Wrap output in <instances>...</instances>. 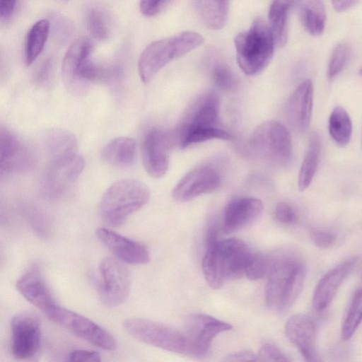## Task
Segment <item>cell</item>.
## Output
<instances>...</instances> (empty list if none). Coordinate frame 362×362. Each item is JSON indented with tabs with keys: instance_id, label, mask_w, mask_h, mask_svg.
Wrapping results in <instances>:
<instances>
[{
	"instance_id": "e575fe53",
	"label": "cell",
	"mask_w": 362,
	"mask_h": 362,
	"mask_svg": "<svg viewBox=\"0 0 362 362\" xmlns=\"http://www.w3.org/2000/svg\"><path fill=\"white\" fill-rule=\"evenodd\" d=\"M350 49L346 43L338 44L333 49L329 61L327 76L334 78L344 69L349 57Z\"/></svg>"
},
{
	"instance_id": "277c9868",
	"label": "cell",
	"mask_w": 362,
	"mask_h": 362,
	"mask_svg": "<svg viewBox=\"0 0 362 362\" xmlns=\"http://www.w3.org/2000/svg\"><path fill=\"white\" fill-rule=\"evenodd\" d=\"M150 199L148 187L135 179H122L112 183L103 194L99 214L103 222L112 227L121 226Z\"/></svg>"
},
{
	"instance_id": "7bdbcfd3",
	"label": "cell",
	"mask_w": 362,
	"mask_h": 362,
	"mask_svg": "<svg viewBox=\"0 0 362 362\" xmlns=\"http://www.w3.org/2000/svg\"><path fill=\"white\" fill-rule=\"evenodd\" d=\"M224 360L229 361H257V355L250 351H239L229 354Z\"/></svg>"
},
{
	"instance_id": "603a6c76",
	"label": "cell",
	"mask_w": 362,
	"mask_h": 362,
	"mask_svg": "<svg viewBox=\"0 0 362 362\" xmlns=\"http://www.w3.org/2000/svg\"><path fill=\"white\" fill-rule=\"evenodd\" d=\"M83 166V159L79 155L64 161L50 162L43 177L44 192L50 196L61 194L78 177Z\"/></svg>"
},
{
	"instance_id": "f35d334b",
	"label": "cell",
	"mask_w": 362,
	"mask_h": 362,
	"mask_svg": "<svg viewBox=\"0 0 362 362\" xmlns=\"http://www.w3.org/2000/svg\"><path fill=\"white\" fill-rule=\"evenodd\" d=\"M310 237L314 245L322 249L331 247L336 240V237L331 232L321 229L312 230Z\"/></svg>"
},
{
	"instance_id": "ba28073f",
	"label": "cell",
	"mask_w": 362,
	"mask_h": 362,
	"mask_svg": "<svg viewBox=\"0 0 362 362\" xmlns=\"http://www.w3.org/2000/svg\"><path fill=\"white\" fill-rule=\"evenodd\" d=\"M93 45L87 38H80L67 49L62 64V74L69 90L76 95L85 93L88 83L98 81L101 67L91 59Z\"/></svg>"
},
{
	"instance_id": "4316f807",
	"label": "cell",
	"mask_w": 362,
	"mask_h": 362,
	"mask_svg": "<svg viewBox=\"0 0 362 362\" xmlns=\"http://www.w3.org/2000/svg\"><path fill=\"white\" fill-rule=\"evenodd\" d=\"M299 14L301 23L309 34L317 36L323 33L326 13L321 0H300Z\"/></svg>"
},
{
	"instance_id": "4fadbf2b",
	"label": "cell",
	"mask_w": 362,
	"mask_h": 362,
	"mask_svg": "<svg viewBox=\"0 0 362 362\" xmlns=\"http://www.w3.org/2000/svg\"><path fill=\"white\" fill-rule=\"evenodd\" d=\"M11 351L18 359H29L37 353L41 341L40 322L32 313L16 314L11 322Z\"/></svg>"
},
{
	"instance_id": "7402d4cb",
	"label": "cell",
	"mask_w": 362,
	"mask_h": 362,
	"mask_svg": "<svg viewBox=\"0 0 362 362\" xmlns=\"http://www.w3.org/2000/svg\"><path fill=\"white\" fill-rule=\"evenodd\" d=\"M356 262V257L349 258L330 269L319 280L313 296V306L315 310L320 312L329 306Z\"/></svg>"
},
{
	"instance_id": "6da1fadb",
	"label": "cell",
	"mask_w": 362,
	"mask_h": 362,
	"mask_svg": "<svg viewBox=\"0 0 362 362\" xmlns=\"http://www.w3.org/2000/svg\"><path fill=\"white\" fill-rule=\"evenodd\" d=\"M253 253L241 240L219 239L217 230L211 228L207 234L202 262L207 284L212 289H218L224 281L244 276Z\"/></svg>"
},
{
	"instance_id": "f1b7e54d",
	"label": "cell",
	"mask_w": 362,
	"mask_h": 362,
	"mask_svg": "<svg viewBox=\"0 0 362 362\" xmlns=\"http://www.w3.org/2000/svg\"><path fill=\"white\" fill-rule=\"evenodd\" d=\"M50 29L49 20L37 21L30 28L25 43L24 60L27 66L31 65L43 50Z\"/></svg>"
},
{
	"instance_id": "4dcf8cb0",
	"label": "cell",
	"mask_w": 362,
	"mask_h": 362,
	"mask_svg": "<svg viewBox=\"0 0 362 362\" xmlns=\"http://www.w3.org/2000/svg\"><path fill=\"white\" fill-rule=\"evenodd\" d=\"M329 132L333 141L340 146H345L350 141L352 124L347 112L341 106L335 107L330 114Z\"/></svg>"
},
{
	"instance_id": "5b68a950",
	"label": "cell",
	"mask_w": 362,
	"mask_h": 362,
	"mask_svg": "<svg viewBox=\"0 0 362 362\" xmlns=\"http://www.w3.org/2000/svg\"><path fill=\"white\" fill-rule=\"evenodd\" d=\"M234 43L239 67L245 74L255 76L269 64L276 42L269 25L256 19L247 30L235 37Z\"/></svg>"
},
{
	"instance_id": "9a60e30c",
	"label": "cell",
	"mask_w": 362,
	"mask_h": 362,
	"mask_svg": "<svg viewBox=\"0 0 362 362\" xmlns=\"http://www.w3.org/2000/svg\"><path fill=\"white\" fill-rule=\"evenodd\" d=\"M221 183V175L214 166L202 165L192 169L176 185L172 197L178 202H188L213 192Z\"/></svg>"
},
{
	"instance_id": "d6986e66",
	"label": "cell",
	"mask_w": 362,
	"mask_h": 362,
	"mask_svg": "<svg viewBox=\"0 0 362 362\" xmlns=\"http://www.w3.org/2000/svg\"><path fill=\"white\" fill-rule=\"evenodd\" d=\"M285 334L306 361H318L315 349L316 327L310 316L301 313L292 315L285 325Z\"/></svg>"
},
{
	"instance_id": "f6af8a7d",
	"label": "cell",
	"mask_w": 362,
	"mask_h": 362,
	"mask_svg": "<svg viewBox=\"0 0 362 362\" xmlns=\"http://www.w3.org/2000/svg\"><path fill=\"white\" fill-rule=\"evenodd\" d=\"M359 0H332L334 9L337 12L345 11L355 6Z\"/></svg>"
},
{
	"instance_id": "ffe728a7",
	"label": "cell",
	"mask_w": 362,
	"mask_h": 362,
	"mask_svg": "<svg viewBox=\"0 0 362 362\" xmlns=\"http://www.w3.org/2000/svg\"><path fill=\"white\" fill-rule=\"evenodd\" d=\"M313 84L309 79L303 81L288 98L286 115L290 126L298 133H304L310 126L313 102Z\"/></svg>"
},
{
	"instance_id": "83f0119b",
	"label": "cell",
	"mask_w": 362,
	"mask_h": 362,
	"mask_svg": "<svg viewBox=\"0 0 362 362\" xmlns=\"http://www.w3.org/2000/svg\"><path fill=\"white\" fill-rule=\"evenodd\" d=\"M294 0H273L269 9V25L279 46H284L288 37V14Z\"/></svg>"
},
{
	"instance_id": "e0dca14e",
	"label": "cell",
	"mask_w": 362,
	"mask_h": 362,
	"mask_svg": "<svg viewBox=\"0 0 362 362\" xmlns=\"http://www.w3.org/2000/svg\"><path fill=\"white\" fill-rule=\"evenodd\" d=\"M97 238L119 260L132 264H145L150 261V253L144 245L110 229L99 228Z\"/></svg>"
},
{
	"instance_id": "ee69618b",
	"label": "cell",
	"mask_w": 362,
	"mask_h": 362,
	"mask_svg": "<svg viewBox=\"0 0 362 362\" xmlns=\"http://www.w3.org/2000/svg\"><path fill=\"white\" fill-rule=\"evenodd\" d=\"M16 0H0V16L2 19H8L12 16Z\"/></svg>"
},
{
	"instance_id": "1f68e13d",
	"label": "cell",
	"mask_w": 362,
	"mask_h": 362,
	"mask_svg": "<svg viewBox=\"0 0 362 362\" xmlns=\"http://www.w3.org/2000/svg\"><path fill=\"white\" fill-rule=\"evenodd\" d=\"M362 322V288L354 294L341 325V337L349 340Z\"/></svg>"
},
{
	"instance_id": "ac0fdd59",
	"label": "cell",
	"mask_w": 362,
	"mask_h": 362,
	"mask_svg": "<svg viewBox=\"0 0 362 362\" xmlns=\"http://www.w3.org/2000/svg\"><path fill=\"white\" fill-rule=\"evenodd\" d=\"M16 286L28 301L45 315L58 305L36 266L25 271L16 281Z\"/></svg>"
},
{
	"instance_id": "30bf717a",
	"label": "cell",
	"mask_w": 362,
	"mask_h": 362,
	"mask_svg": "<svg viewBox=\"0 0 362 362\" xmlns=\"http://www.w3.org/2000/svg\"><path fill=\"white\" fill-rule=\"evenodd\" d=\"M78 337L107 351H114L117 341L106 329L89 318L57 305L47 315Z\"/></svg>"
},
{
	"instance_id": "8992f818",
	"label": "cell",
	"mask_w": 362,
	"mask_h": 362,
	"mask_svg": "<svg viewBox=\"0 0 362 362\" xmlns=\"http://www.w3.org/2000/svg\"><path fill=\"white\" fill-rule=\"evenodd\" d=\"M204 40L199 33L187 31L151 42L138 61L141 80L144 83H148L169 62L197 48Z\"/></svg>"
},
{
	"instance_id": "f546056e",
	"label": "cell",
	"mask_w": 362,
	"mask_h": 362,
	"mask_svg": "<svg viewBox=\"0 0 362 362\" xmlns=\"http://www.w3.org/2000/svg\"><path fill=\"white\" fill-rule=\"evenodd\" d=\"M321 142L317 134L313 133L308 141L299 174L298 185L300 191L306 189L310 185L317 168Z\"/></svg>"
},
{
	"instance_id": "5bb4252c",
	"label": "cell",
	"mask_w": 362,
	"mask_h": 362,
	"mask_svg": "<svg viewBox=\"0 0 362 362\" xmlns=\"http://www.w3.org/2000/svg\"><path fill=\"white\" fill-rule=\"evenodd\" d=\"M171 144L170 135L163 129L152 128L145 134L141 157L144 168L151 177L160 178L166 173Z\"/></svg>"
},
{
	"instance_id": "d4e9b609",
	"label": "cell",
	"mask_w": 362,
	"mask_h": 362,
	"mask_svg": "<svg viewBox=\"0 0 362 362\" xmlns=\"http://www.w3.org/2000/svg\"><path fill=\"white\" fill-rule=\"evenodd\" d=\"M46 147L50 162L67 160L78 155L75 136L64 129L51 131L46 139Z\"/></svg>"
},
{
	"instance_id": "60d3db41",
	"label": "cell",
	"mask_w": 362,
	"mask_h": 362,
	"mask_svg": "<svg viewBox=\"0 0 362 362\" xmlns=\"http://www.w3.org/2000/svg\"><path fill=\"white\" fill-rule=\"evenodd\" d=\"M165 3V0H140V11L145 16H153Z\"/></svg>"
},
{
	"instance_id": "484cf974",
	"label": "cell",
	"mask_w": 362,
	"mask_h": 362,
	"mask_svg": "<svg viewBox=\"0 0 362 362\" xmlns=\"http://www.w3.org/2000/svg\"><path fill=\"white\" fill-rule=\"evenodd\" d=\"M201 21L209 29H221L226 23L229 0H192Z\"/></svg>"
},
{
	"instance_id": "3957f363",
	"label": "cell",
	"mask_w": 362,
	"mask_h": 362,
	"mask_svg": "<svg viewBox=\"0 0 362 362\" xmlns=\"http://www.w3.org/2000/svg\"><path fill=\"white\" fill-rule=\"evenodd\" d=\"M218 100L214 94L199 98L177 128V144L185 148L211 139H232L233 135L218 126Z\"/></svg>"
},
{
	"instance_id": "7a4b0ae2",
	"label": "cell",
	"mask_w": 362,
	"mask_h": 362,
	"mask_svg": "<svg viewBox=\"0 0 362 362\" xmlns=\"http://www.w3.org/2000/svg\"><path fill=\"white\" fill-rule=\"evenodd\" d=\"M305 266L300 255L292 250L278 252L269 267L265 289L268 307L279 313L288 310L303 286Z\"/></svg>"
},
{
	"instance_id": "b9f144b4",
	"label": "cell",
	"mask_w": 362,
	"mask_h": 362,
	"mask_svg": "<svg viewBox=\"0 0 362 362\" xmlns=\"http://www.w3.org/2000/svg\"><path fill=\"white\" fill-rule=\"evenodd\" d=\"M53 73V64L51 59H47L39 69L36 75L38 84L46 86L49 83Z\"/></svg>"
},
{
	"instance_id": "2e32d148",
	"label": "cell",
	"mask_w": 362,
	"mask_h": 362,
	"mask_svg": "<svg viewBox=\"0 0 362 362\" xmlns=\"http://www.w3.org/2000/svg\"><path fill=\"white\" fill-rule=\"evenodd\" d=\"M35 158L28 146L12 132L0 129L1 174L22 173L34 165Z\"/></svg>"
},
{
	"instance_id": "44dd1931",
	"label": "cell",
	"mask_w": 362,
	"mask_h": 362,
	"mask_svg": "<svg viewBox=\"0 0 362 362\" xmlns=\"http://www.w3.org/2000/svg\"><path fill=\"white\" fill-rule=\"evenodd\" d=\"M262 202L254 197H241L230 201L225 208L223 230L226 233L238 231L255 222L262 214Z\"/></svg>"
},
{
	"instance_id": "9c48e42d",
	"label": "cell",
	"mask_w": 362,
	"mask_h": 362,
	"mask_svg": "<svg viewBox=\"0 0 362 362\" xmlns=\"http://www.w3.org/2000/svg\"><path fill=\"white\" fill-rule=\"evenodd\" d=\"M123 328L142 343L187 355V342L182 332L169 325L144 318H129L124 321Z\"/></svg>"
},
{
	"instance_id": "52a82bcc",
	"label": "cell",
	"mask_w": 362,
	"mask_h": 362,
	"mask_svg": "<svg viewBox=\"0 0 362 362\" xmlns=\"http://www.w3.org/2000/svg\"><path fill=\"white\" fill-rule=\"evenodd\" d=\"M249 147L259 160L273 166L286 167L292 160L290 133L277 121H267L259 125L250 138Z\"/></svg>"
},
{
	"instance_id": "d590c367",
	"label": "cell",
	"mask_w": 362,
	"mask_h": 362,
	"mask_svg": "<svg viewBox=\"0 0 362 362\" xmlns=\"http://www.w3.org/2000/svg\"><path fill=\"white\" fill-rule=\"evenodd\" d=\"M269 269L267 258L262 254L253 253L245 270V276L250 280L262 278Z\"/></svg>"
},
{
	"instance_id": "836d02e7",
	"label": "cell",
	"mask_w": 362,
	"mask_h": 362,
	"mask_svg": "<svg viewBox=\"0 0 362 362\" xmlns=\"http://www.w3.org/2000/svg\"><path fill=\"white\" fill-rule=\"evenodd\" d=\"M87 28L90 34L98 40L108 38L110 30L107 19L101 11L93 8L87 16Z\"/></svg>"
},
{
	"instance_id": "74e56055",
	"label": "cell",
	"mask_w": 362,
	"mask_h": 362,
	"mask_svg": "<svg viewBox=\"0 0 362 362\" xmlns=\"http://www.w3.org/2000/svg\"><path fill=\"white\" fill-rule=\"evenodd\" d=\"M276 219L284 224H293L297 220V214L291 205L285 202H279L274 210Z\"/></svg>"
},
{
	"instance_id": "7c38bea8",
	"label": "cell",
	"mask_w": 362,
	"mask_h": 362,
	"mask_svg": "<svg viewBox=\"0 0 362 362\" xmlns=\"http://www.w3.org/2000/svg\"><path fill=\"white\" fill-rule=\"evenodd\" d=\"M231 329L229 323L206 314L189 315L182 331L187 342V355L199 357L206 355L213 339L220 333Z\"/></svg>"
},
{
	"instance_id": "d6a6232c",
	"label": "cell",
	"mask_w": 362,
	"mask_h": 362,
	"mask_svg": "<svg viewBox=\"0 0 362 362\" xmlns=\"http://www.w3.org/2000/svg\"><path fill=\"white\" fill-rule=\"evenodd\" d=\"M214 82L221 88L230 90L237 86V80L230 69L218 59H214L211 66Z\"/></svg>"
},
{
	"instance_id": "8d00e7d4",
	"label": "cell",
	"mask_w": 362,
	"mask_h": 362,
	"mask_svg": "<svg viewBox=\"0 0 362 362\" xmlns=\"http://www.w3.org/2000/svg\"><path fill=\"white\" fill-rule=\"evenodd\" d=\"M289 359L276 346L264 344L257 355V361H288Z\"/></svg>"
},
{
	"instance_id": "bcb514c9",
	"label": "cell",
	"mask_w": 362,
	"mask_h": 362,
	"mask_svg": "<svg viewBox=\"0 0 362 362\" xmlns=\"http://www.w3.org/2000/svg\"><path fill=\"white\" fill-rule=\"evenodd\" d=\"M360 74L362 75V67L361 69H360V71H359Z\"/></svg>"
},
{
	"instance_id": "8fae6325",
	"label": "cell",
	"mask_w": 362,
	"mask_h": 362,
	"mask_svg": "<svg viewBox=\"0 0 362 362\" xmlns=\"http://www.w3.org/2000/svg\"><path fill=\"white\" fill-rule=\"evenodd\" d=\"M99 295L104 305L116 307L127 298L131 288V276L123 262L107 257L99 264Z\"/></svg>"
},
{
	"instance_id": "ab89813d",
	"label": "cell",
	"mask_w": 362,
	"mask_h": 362,
	"mask_svg": "<svg viewBox=\"0 0 362 362\" xmlns=\"http://www.w3.org/2000/svg\"><path fill=\"white\" fill-rule=\"evenodd\" d=\"M69 361L97 362L100 361L101 358L100 355L97 351L84 349H75L69 354Z\"/></svg>"
},
{
	"instance_id": "cb8c5ba5",
	"label": "cell",
	"mask_w": 362,
	"mask_h": 362,
	"mask_svg": "<svg viewBox=\"0 0 362 362\" xmlns=\"http://www.w3.org/2000/svg\"><path fill=\"white\" fill-rule=\"evenodd\" d=\"M136 146L134 139L119 136L112 139L102 149V160L107 165L120 169L132 167L136 159Z\"/></svg>"
}]
</instances>
